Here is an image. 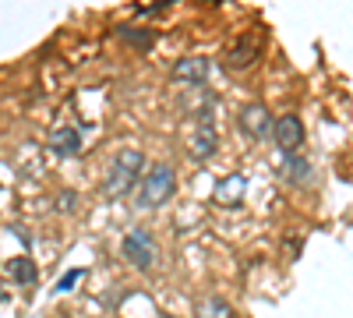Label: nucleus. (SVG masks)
I'll return each instance as SVG.
<instances>
[{
    "label": "nucleus",
    "mask_w": 353,
    "mask_h": 318,
    "mask_svg": "<svg viewBox=\"0 0 353 318\" xmlns=\"http://www.w3.org/2000/svg\"><path fill=\"white\" fill-rule=\"evenodd\" d=\"M141 170H149V166H145L141 149L124 146L121 152L113 156L110 170H106V181H103V198L117 201V198L131 195V188H134V184H141Z\"/></svg>",
    "instance_id": "obj_1"
},
{
    "label": "nucleus",
    "mask_w": 353,
    "mask_h": 318,
    "mask_svg": "<svg viewBox=\"0 0 353 318\" xmlns=\"http://www.w3.org/2000/svg\"><path fill=\"white\" fill-rule=\"evenodd\" d=\"M176 191V170L170 163H152L145 170V177L138 184V195H134V206L138 209H159L173 198Z\"/></svg>",
    "instance_id": "obj_2"
},
{
    "label": "nucleus",
    "mask_w": 353,
    "mask_h": 318,
    "mask_svg": "<svg viewBox=\"0 0 353 318\" xmlns=\"http://www.w3.org/2000/svg\"><path fill=\"white\" fill-rule=\"evenodd\" d=\"M121 251H124V258L134 266V269H152L156 266V258H159V248H156V237L149 234V230H128V237H124V244H121Z\"/></svg>",
    "instance_id": "obj_3"
},
{
    "label": "nucleus",
    "mask_w": 353,
    "mask_h": 318,
    "mask_svg": "<svg viewBox=\"0 0 353 318\" xmlns=\"http://www.w3.org/2000/svg\"><path fill=\"white\" fill-rule=\"evenodd\" d=\"M258 53H261L258 32H244V36H237V39L223 50V64H226L230 71H244V68H251V64L258 61Z\"/></svg>",
    "instance_id": "obj_4"
},
{
    "label": "nucleus",
    "mask_w": 353,
    "mask_h": 318,
    "mask_svg": "<svg viewBox=\"0 0 353 318\" xmlns=\"http://www.w3.org/2000/svg\"><path fill=\"white\" fill-rule=\"evenodd\" d=\"M272 138H276V146H279L283 156L301 152V146H304V121L297 117V113H283V117H276Z\"/></svg>",
    "instance_id": "obj_5"
},
{
    "label": "nucleus",
    "mask_w": 353,
    "mask_h": 318,
    "mask_svg": "<svg viewBox=\"0 0 353 318\" xmlns=\"http://www.w3.org/2000/svg\"><path fill=\"white\" fill-rule=\"evenodd\" d=\"M272 128H276V117L265 110V103H248V106L241 110V131H244L248 138H265Z\"/></svg>",
    "instance_id": "obj_6"
},
{
    "label": "nucleus",
    "mask_w": 353,
    "mask_h": 318,
    "mask_svg": "<svg viewBox=\"0 0 353 318\" xmlns=\"http://www.w3.org/2000/svg\"><path fill=\"white\" fill-rule=\"evenodd\" d=\"M170 78L184 81V85H201L209 78V61H205V57H181V61L170 68Z\"/></svg>",
    "instance_id": "obj_7"
},
{
    "label": "nucleus",
    "mask_w": 353,
    "mask_h": 318,
    "mask_svg": "<svg viewBox=\"0 0 353 318\" xmlns=\"http://www.w3.org/2000/svg\"><path fill=\"white\" fill-rule=\"evenodd\" d=\"M216 149H219V135H216V128H212L209 121H201L198 131H194V138H191V152H194V159H212Z\"/></svg>",
    "instance_id": "obj_8"
},
{
    "label": "nucleus",
    "mask_w": 353,
    "mask_h": 318,
    "mask_svg": "<svg viewBox=\"0 0 353 318\" xmlns=\"http://www.w3.org/2000/svg\"><path fill=\"white\" fill-rule=\"evenodd\" d=\"M50 152L53 156H78L81 152V135L78 128H57L50 135Z\"/></svg>",
    "instance_id": "obj_9"
},
{
    "label": "nucleus",
    "mask_w": 353,
    "mask_h": 318,
    "mask_svg": "<svg viewBox=\"0 0 353 318\" xmlns=\"http://www.w3.org/2000/svg\"><path fill=\"white\" fill-rule=\"evenodd\" d=\"M279 173H283L290 184H304V181L311 177V163H307L301 152H290V156L279 152Z\"/></svg>",
    "instance_id": "obj_10"
},
{
    "label": "nucleus",
    "mask_w": 353,
    "mask_h": 318,
    "mask_svg": "<svg viewBox=\"0 0 353 318\" xmlns=\"http://www.w3.org/2000/svg\"><path fill=\"white\" fill-rule=\"evenodd\" d=\"M8 272H11V279L21 286V290H32L36 279H39V269H36L32 258H11V262H8Z\"/></svg>",
    "instance_id": "obj_11"
},
{
    "label": "nucleus",
    "mask_w": 353,
    "mask_h": 318,
    "mask_svg": "<svg viewBox=\"0 0 353 318\" xmlns=\"http://www.w3.org/2000/svg\"><path fill=\"white\" fill-rule=\"evenodd\" d=\"M244 188H248V181L241 177V173H233L230 181H219V188H216V201H223V206H241Z\"/></svg>",
    "instance_id": "obj_12"
},
{
    "label": "nucleus",
    "mask_w": 353,
    "mask_h": 318,
    "mask_svg": "<svg viewBox=\"0 0 353 318\" xmlns=\"http://www.w3.org/2000/svg\"><path fill=\"white\" fill-rule=\"evenodd\" d=\"M198 318H233V308L223 301V297H201L198 308H194Z\"/></svg>",
    "instance_id": "obj_13"
},
{
    "label": "nucleus",
    "mask_w": 353,
    "mask_h": 318,
    "mask_svg": "<svg viewBox=\"0 0 353 318\" xmlns=\"http://www.w3.org/2000/svg\"><path fill=\"white\" fill-rule=\"evenodd\" d=\"M138 28H131V25H121V39H128V43H134V46H152V36H134Z\"/></svg>",
    "instance_id": "obj_14"
},
{
    "label": "nucleus",
    "mask_w": 353,
    "mask_h": 318,
    "mask_svg": "<svg viewBox=\"0 0 353 318\" xmlns=\"http://www.w3.org/2000/svg\"><path fill=\"white\" fill-rule=\"evenodd\" d=\"M74 279H81V269H71L61 283H57V290H71V286H74Z\"/></svg>",
    "instance_id": "obj_15"
},
{
    "label": "nucleus",
    "mask_w": 353,
    "mask_h": 318,
    "mask_svg": "<svg viewBox=\"0 0 353 318\" xmlns=\"http://www.w3.org/2000/svg\"><path fill=\"white\" fill-rule=\"evenodd\" d=\"M61 209H64V212L74 209V191H64V195H61Z\"/></svg>",
    "instance_id": "obj_16"
},
{
    "label": "nucleus",
    "mask_w": 353,
    "mask_h": 318,
    "mask_svg": "<svg viewBox=\"0 0 353 318\" xmlns=\"http://www.w3.org/2000/svg\"><path fill=\"white\" fill-rule=\"evenodd\" d=\"M166 318H176V315H166Z\"/></svg>",
    "instance_id": "obj_17"
}]
</instances>
